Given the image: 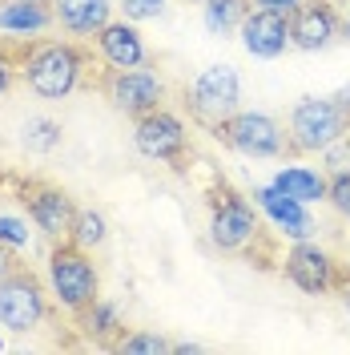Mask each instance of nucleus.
Instances as JSON below:
<instances>
[{
	"label": "nucleus",
	"mask_w": 350,
	"mask_h": 355,
	"mask_svg": "<svg viewBox=\"0 0 350 355\" xmlns=\"http://www.w3.org/2000/svg\"><path fill=\"white\" fill-rule=\"evenodd\" d=\"M334 17H338V41H350V0H334Z\"/></svg>",
	"instance_id": "bb28decb"
},
{
	"label": "nucleus",
	"mask_w": 350,
	"mask_h": 355,
	"mask_svg": "<svg viewBox=\"0 0 350 355\" xmlns=\"http://www.w3.org/2000/svg\"><path fill=\"white\" fill-rule=\"evenodd\" d=\"M254 198H258V206H262L266 214H270V222L282 230L286 239H310V230H314V222H310V214L302 210V202L290 198V194H282L274 182L270 186H258L254 190Z\"/></svg>",
	"instance_id": "2eb2a0df"
},
{
	"label": "nucleus",
	"mask_w": 350,
	"mask_h": 355,
	"mask_svg": "<svg viewBox=\"0 0 350 355\" xmlns=\"http://www.w3.org/2000/svg\"><path fill=\"white\" fill-rule=\"evenodd\" d=\"M326 202L350 218V170H338V174H330V186H326Z\"/></svg>",
	"instance_id": "393cba45"
},
{
	"label": "nucleus",
	"mask_w": 350,
	"mask_h": 355,
	"mask_svg": "<svg viewBox=\"0 0 350 355\" xmlns=\"http://www.w3.org/2000/svg\"><path fill=\"white\" fill-rule=\"evenodd\" d=\"M97 89L113 101V110L141 117L149 110H161L165 101V81L157 77L154 69H105V77L97 81Z\"/></svg>",
	"instance_id": "6e6552de"
},
{
	"label": "nucleus",
	"mask_w": 350,
	"mask_h": 355,
	"mask_svg": "<svg viewBox=\"0 0 350 355\" xmlns=\"http://www.w3.org/2000/svg\"><path fill=\"white\" fill-rule=\"evenodd\" d=\"M81 323H85V331L93 335V339H113V335L121 331V319H117V307H109V303H89L85 311H81Z\"/></svg>",
	"instance_id": "412c9836"
},
{
	"label": "nucleus",
	"mask_w": 350,
	"mask_h": 355,
	"mask_svg": "<svg viewBox=\"0 0 350 355\" xmlns=\"http://www.w3.org/2000/svg\"><path fill=\"white\" fill-rule=\"evenodd\" d=\"M57 17H53V8H48V0H4L0 4V28L4 33H24V37H33V33H44V28H53Z\"/></svg>",
	"instance_id": "f3484780"
},
{
	"label": "nucleus",
	"mask_w": 350,
	"mask_h": 355,
	"mask_svg": "<svg viewBox=\"0 0 350 355\" xmlns=\"http://www.w3.org/2000/svg\"><path fill=\"white\" fill-rule=\"evenodd\" d=\"M254 4H258V8H274V12H286V17H290L302 0H254Z\"/></svg>",
	"instance_id": "c85d7f7f"
},
{
	"label": "nucleus",
	"mask_w": 350,
	"mask_h": 355,
	"mask_svg": "<svg viewBox=\"0 0 350 355\" xmlns=\"http://www.w3.org/2000/svg\"><path fill=\"white\" fill-rule=\"evenodd\" d=\"M338 291H342V307H347V315H350V275L338 283Z\"/></svg>",
	"instance_id": "7c9ffc66"
},
{
	"label": "nucleus",
	"mask_w": 350,
	"mask_h": 355,
	"mask_svg": "<svg viewBox=\"0 0 350 355\" xmlns=\"http://www.w3.org/2000/svg\"><path fill=\"white\" fill-rule=\"evenodd\" d=\"M214 137L221 146H230L234 154H246V157H282L290 150L286 141V125L270 113H230L225 121L214 125Z\"/></svg>",
	"instance_id": "20e7f679"
},
{
	"label": "nucleus",
	"mask_w": 350,
	"mask_h": 355,
	"mask_svg": "<svg viewBox=\"0 0 350 355\" xmlns=\"http://www.w3.org/2000/svg\"><path fill=\"white\" fill-rule=\"evenodd\" d=\"M48 283H53L57 303L68 307L73 315H81L101 295L97 266H93L85 246H77L73 239H61V246H53V254H48Z\"/></svg>",
	"instance_id": "7ed1b4c3"
},
{
	"label": "nucleus",
	"mask_w": 350,
	"mask_h": 355,
	"mask_svg": "<svg viewBox=\"0 0 350 355\" xmlns=\"http://www.w3.org/2000/svg\"><path fill=\"white\" fill-rule=\"evenodd\" d=\"M282 270H286V279L298 291H306V295H326L330 287H338V263L318 243H310V239H298L286 250Z\"/></svg>",
	"instance_id": "9d476101"
},
{
	"label": "nucleus",
	"mask_w": 350,
	"mask_h": 355,
	"mask_svg": "<svg viewBox=\"0 0 350 355\" xmlns=\"http://www.w3.org/2000/svg\"><path fill=\"white\" fill-rule=\"evenodd\" d=\"M197 4H205V0H197Z\"/></svg>",
	"instance_id": "2f4dec72"
},
{
	"label": "nucleus",
	"mask_w": 350,
	"mask_h": 355,
	"mask_svg": "<svg viewBox=\"0 0 350 355\" xmlns=\"http://www.w3.org/2000/svg\"><path fill=\"white\" fill-rule=\"evenodd\" d=\"M24 206H28V218L37 222L44 239H68L73 218H77V202L68 198L61 186H24Z\"/></svg>",
	"instance_id": "f8f14e48"
},
{
	"label": "nucleus",
	"mask_w": 350,
	"mask_h": 355,
	"mask_svg": "<svg viewBox=\"0 0 350 355\" xmlns=\"http://www.w3.org/2000/svg\"><path fill=\"white\" fill-rule=\"evenodd\" d=\"M17 69H21V81L37 97H44V101H61V97H68L73 89L81 85V77H85V53L81 49H73V44H28L21 53V61H17Z\"/></svg>",
	"instance_id": "f257e3e1"
},
{
	"label": "nucleus",
	"mask_w": 350,
	"mask_h": 355,
	"mask_svg": "<svg viewBox=\"0 0 350 355\" xmlns=\"http://www.w3.org/2000/svg\"><path fill=\"white\" fill-rule=\"evenodd\" d=\"M12 57H8V53H4V49H0V97H4V93H8V89H12Z\"/></svg>",
	"instance_id": "cd10ccee"
},
{
	"label": "nucleus",
	"mask_w": 350,
	"mask_h": 355,
	"mask_svg": "<svg viewBox=\"0 0 350 355\" xmlns=\"http://www.w3.org/2000/svg\"><path fill=\"white\" fill-rule=\"evenodd\" d=\"M121 4V12H125V21H157V17H165V8H169V0H117Z\"/></svg>",
	"instance_id": "b1692460"
},
{
	"label": "nucleus",
	"mask_w": 350,
	"mask_h": 355,
	"mask_svg": "<svg viewBox=\"0 0 350 355\" xmlns=\"http://www.w3.org/2000/svg\"><path fill=\"white\" fill-rule=\"evenodd\" d=\"M0 243L12 246V250H21L28 243V226L21 218H12V214H0Z\"/></svg>",
	"instance_id": "a878e982"
},
{
	"label": "nucleus",
	"mask_w": 350,
	"mask_h": 355,
	"mask_svg": "<svg viewBox=\"0 0 350 355\" xmlns=\"http://www.w3.org/2000/svg\"><path fill=\"white\" fill-rule=\"evenodd\" d=\"M133 146H137V154H145L149 162H169V166H177L185 157L190 133H185V121L177 113H169L161 105V110H149V113L137 117Z\"/></svg>",
	"instance_id": "1a4fd4ad"
},
{
	"label": "nucleus",
	"mask_w": 350,
	"mask_h": 355,
	"mask_svg": "<svg viewBox=\"0 0 350 355\" xmlns=\"http://www.w3.org/2000/svg\"><path fill=\"white\" fill-rule=\"evenodd\" d=\"M241 81L234 65H210L194 77V85L185 93V105L194 113V121H201L205 130H214L218 121H225L230 113H238Z\"/></svg>",
	"instance_id": "39448f33"
},
{
	"label": "nucleus",
	"mask_w": 350,
	"mask_h": 355,
	"mask_svg": "<svg viewBox=\"0 0 350 355\" xmlns=\"http://www.w3.org/2000/svg\"><path fill=\"white\" fill-rule=\"evenodd\" d=\"M97 53L109 69H137L145 65V41L133 21H109L97 33Z\"/></svg>",
	"instance_id": "4468645a"
},
{
	"label": "nucleus",
	"mask_w": 350,
	"mask_h": 355,
	"mask_svg": "<svg viewBox=\"0 0 350 355\" xmlns=\"http://www.w3.org/2000/svg\"><path fill=\"white\" fill-rule=\"evenodd\" d=\"M338 41V17L334 0H302L290 12V49L302 53H322Z\"/></svg>",
	"instance_id": "9b49d317"
},
{
	"label": "nucleus",
	"mask_w": 350,
	"mask_h": 355,
	"mask_svg": "<svg viewBox=\"0 0 350 355\" xmlns=\"http://www.w3.org/2000/svg\"><path fill=\"white\" fill-rule=\"evenodd\" d=\"M342 133H350V110L338 97H302L286 121V154H322Z\"/></svg>",
	"instance_id": "f03ea898"
},
{
	"label": "nucleus",
	"mask_w": 350,
	"mask_h": 355,
	"mask_svg": "<svg viewBox=\"0 0 350 355\" xmlns=\"http://www.w3.org/2000/svg\"><path fill=\"white\" fill-rule=\"evenodd\" d=\"M68 239L77 246H101L105 239H109V222H105V214L101 210H77V218H73V230H68Z\"/></svg>",
	"instance_id": "aec40b11"
},
{
	"label": "nucleus",
	"mask_w": 350,
	"mask_h": 355,
	"mask_svg": "<svg viewBox=\"0 0 350 355\" xmlns=\"http://www.w3.org/2000/svg\"><path fill=\"white\" fill-rule=\"evenodd\" d=\"M44 319H48V299H44V287L33 270L17 266L12 275L0 279V327L8 331H37Z\"/></svg>",
	"instance_id": "423d86ee"
},
{
	"label": "nucleus",
	"mask_w": 350,
	"mask_h": 355,
	"mask_svg": "<svg viewBox=\"0 0 350 355\" xmlns=\"http://www.w3.org/2000/svg\"><path fill=\"white\" fill-rule=\"evenodd\" d=\"M241 44L250 57L258 61H274L290 49V17L274 12V8H250V17L241 21Z\"/></svg>",
	"instance_id": "ddd939ff"
},
{
	"label": "nucleus",
	"mask_w": 350,
	"mask_h": 355,
	"mask_svg": "<svg viewBox=\"0 0 350 355\" xmlns=\"http://www.w3.org/2000/svg\"><path fill=\"white\" fill-rule=\"evenodd\" d=\"M117 352H125V355H161V352H174V343L161 339L157 331H133V335H121V339H117Z\"/></svg>",
	"instance_id": "5701e85b"
},
{
	"label": "nucleus",
	"mask_w": 350,
	"mask_h": 355,
	"mask_svg": "<svg viewBox=\"0 0 350 355\" xmlns=\"http://www.w3.org/2000/svg\"><path fill=\"white\" fill-rule=\"evenodd\" d=\"M274 186H278L282 194H290V198H298L302 206H306V202H322L326 198L330 178L322 174V170H310V166H286V170L274 174Z\"/></svg>",
	"instance_id": "a211bd4d"
},
{
	"label": "nucleus",
	"mask_w": 350,
	"mask_h": 355,
	"mask_svg": "<svg viewBox=\"0 0 350 355\" xmlns=\"http://www.w3.org/2000/svg\"><path fill=\"white\" fill-rule=\"evenodd\" d=\"M57 24L73 33V37H97L105 24L113 21V4L109 0H48Z\"/></svg>",
	"instance_id": "dca6fc26"
},
{
	"label": "nucleus",
	"mask_w": 350,
	"mask_h": 355,
	"mask_svg": "<svg viewBox=\"0 0 350 355\" xmlns=\"http://www.w3.org/2000/svg\"><path fill=\"white\" fill-rule=\"evenodd\" d=\"M17 254H12V246H4L0 243V279H4V275H12V270H17Z\"/></svg>",
	"instance_id": "c756f323"
},
{
	"label": "nucleus",
	"mask_w": 350,
	"mask_h": 355,
	"mask_svg": "<svg viewBox=\"0 0 350 355\" xmlns=\"http://www.w3.org/2000/svg\"><path fill=\"white\" fill-rule=\"evenodd\" d=\"M246 17H250V0H205V12H201L214 37H230L234 28H241Z\"/></svg>",
	"instance_id": "6ab92c4d"
},
{
	"label": "nucleus",
	"mask_w": 350,
	"mask_h": 355,
	"mask_svg": "<svg viewBox=\"0 0 350 355\" xmlns=\"http://www.w3.org/2000/svg\"><path fill=\"white\" fill-rule=\"evenodd\" d=\"M24 146L37 150V154L57 150V146H61V125L48 121V117H28V121H24Z\"/></svg>",
	"instance_id": "4be33fe9"
},
{
	"label": "nucleus",
	"mask_w": 350,
	"mask_h": 355,
	"mask_svg": "<svg viewBox=\"0 0 350 355\" xmlns=\"http://www.w3.org/2000/svg\"><path fill=\"white\" fill-rule=\"evenodd\" d=\"M210 239L218 250L254 254V246L262 243V222H258L250 202L225 190L221 198H214V210H210Z\"/></svg>",
	"instance_id": "0eeeda50"
}]
</instances>
